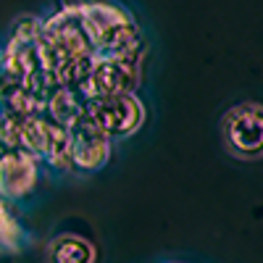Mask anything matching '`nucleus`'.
<instances>
[{"label": "nucleus", "instance_id": "f03ea898", "mask_svg": "<svg viewBox=\"0 0 263 263\" xmlns=\"http://www.w3.org/2000/svg\"><path fill=\"white\" fill-rule=\"evenodd\" d=\"M79 16L87 37H90L95 61L126 58L140 53V27L126 8L95 0V3H82Z\"/></svg>", "mask_w": 263, "mask_h": 263}, {"label": "nucleus", "instance_id": "9d476101", "mask_svg": "<svg viewBox=\"0 0 263 263\" xmlns=\"http://www.w3.org/2000/svg\"><path fill=\"white\" fill-rule=\"evenodd\" d=\"M27 245V232L16 221L8 205L0 200V253H21Z\"/></svg>", "mask_w": 263, "mask_h": 263}, {"label": "nucleus", "instance_id": "423d86ee", "mask_svg": "<svg viewBox=\"0 0 263 263\" xmlns=\"http://www.w3.org/2000/svg\"><path fill=\"white\" fill-rule=\"evenodd\" d=\"M71 137V166L79 171H98L111 158V137L100 132L90 119H82L69 129Z\"/></svg>", "mask_w": 263, "mask_h": 263}, {"label": "nucleus", "instance_id": "0eeeda50", "mask_svg": "<svg viewBox=\"0 0 263 263\" xmlns=\"http://www.w3.org/2000/svg\"><path fill=\"white\" fill-rule=\"evenodd\" d=\"M40 166L24 150H6L0 156V197L3 200H18L24 197L37 182Z\"/></svg>", "mask_w": 263, "mask_h": 263}, {"label": "nucleus", "instance_id": "20e7f679", "mask_svg": "<svg viewBox=\"0 0 263 263\" xmlns=\"http://www.w3.org/2000/svg\"><path fill=\"white\" fill-rule=\"evenodd\" d=\"M221 135L227 147L237 158H260L263 156V105L242 103L227 111L221 121Z\"/></svg>", "mask_w": 263, "mask_h": 263}, {"label": "nucleus", "instance_id": "39448f33", "mask_svg": "<svg viewBox=\"0 0 263 263\" xmlns=\"http://www.w3.org/2000/svg\"><path fill=\"white\" fill-rule=\"evenodd\" d=\"M87 119H90L100 132L108 137H129L142 126L145 121V105L140 98L132 95H116L105 100L87 103Z\"/></svg>", "mask_w": 263, "mask_h": 263}, {"label": "nucleus", "instance_id": "9b49d317", "mask_svg": "<svg viewBox=\"0 0 263 263\" xmlns=\"http://www.w3.org/2000/svg\"><path fill=\"white\" fill-rule=\"evenodd\" d=\"M8 150V142H6V126H3V116H0V156Z\"/></svg>", "mask_w": 263, "mask_h": 263}, {"label": "nucleus", "instance_id": "6e6552de", "mask_svg": "<svg viewBox=\"0 0 263 263\" xmlns=\"http://www.w3.org/2000/svg\"><path fill=\"white\" fill-rule=\"evenodd\" d=\"M45 114L53 124H58L63 129H71L82 119H87V100L77 90H71V87H58L48 98Z\"/></svg>", "mask_w": 263, "mask_h": 263}, {"label": "nucleus", "instance_id": "1a4fd4ad", "mask_svg": "<svg viewBox=\"0 0 263 263\" xmlns=\"http://www.w3.org/2000/svg\"><path fill=\"white\" fill-rule=\"evenodd\" d=\"M48 263H95V248L77 234H61L48 245Z\"/></svg>", "mask_w": 263, "mask_h": 263}, {"label": "nucleus", "instance_id": "f257e3e1", "mask_svg": "<svg viewBox=\"0 0 263 263\" xmlns=\"http://www.w3.org/2000/svg\"><path fill=\"white\" fill-rule=\"evenodd\" d=\"M40 55L42 66L55 87H77L90 74L95 53L84 32L79 6H69L40 24Z\"/></svg>", "mask_w": 263, "mask_h": 263}, {"label": "nucleus", "instance_id": "7ed1b4c3", "mask_svg": "<svg viewBox=\"0 0 263 263\" xmlns=\"http://www.w3.org/2000/svg\"><path fill=\"white\" fill-rule=\"evenodd\" d=\"M140 79V53L126 58H105L95 61L90 74L77 87V92L87 100H105L116 95H132Z\"/></svg>", "mask_w": 263, "mask_h": 263}]
</instances>
